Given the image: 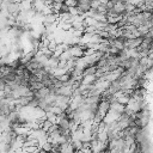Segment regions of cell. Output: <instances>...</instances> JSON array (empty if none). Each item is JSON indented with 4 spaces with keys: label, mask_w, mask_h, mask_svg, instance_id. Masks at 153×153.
Here are the masks:
<instances>
[{
    "label": "cell",
    "mask_w": 153,
    "mask_h": 153,
    "mask_svg": "<svg viewBox=\"0 0 153 153\" xmlns=\"http://www.w3.org/2000/svg\"><path fill=\"white\" fill-rule=\"evenodd\" d=\"M91 1L92 0H78L75 7H76V10H78L80 16L87 13L91 10Z\"/></svg>",
    "instance_id": "cell-1"
},
{
    "label": "cell",
    "mask_w": 153,
    "mask_h": 153,
    "mask_svg": "<svg viewBox=\"0 0 153 153\" xmlns=\"http://www.w3.org/2000/svg\"><path fill=\"white\" fill-rule=\"evenodd\" d=\"M76 2H78V0H66V1H65V4H66L68 7H75V6H76Z\"/></svg>",
    "instance_id": "cell-2"
},
{
    "label": "cell",
    "mask_w": 153,
    "mask_h": 153,
    "mask_svg": "<svg viewBox=\"0 0 153 153\" xmlns=\"http://www.w3.org/2000/svg\"><path fill=\"white\" fill-rule=\"evenodd\" d=\"M61 1H62V2H65V1H66V0H61Z\"/></svg>",
    "instance_id": "cell-3"
}]
</instances>
